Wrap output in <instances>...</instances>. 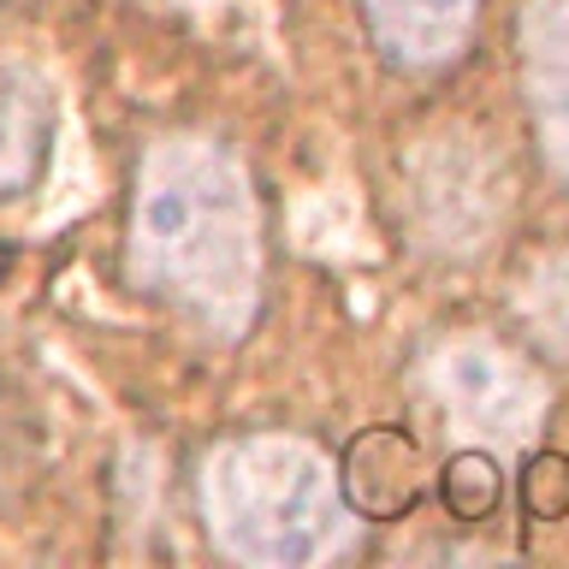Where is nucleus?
<instances>
[{"label":"nucleus","instance_id":"nucleus-1","mask_svg":"<svg viewBox=\"0 0 569 569\" xmlns=\"http://www.w3.org/2000/svg\"><path fill=\"white\" fill-rule=\"evenodd\" d=\"M131 273L220 338L261 302V208L238 154L208 137L154 142L131 208Z\"/></svg>","mask_w":569,"mask_h":569},{"label":"nucleus","instance_id":"nucleus-2","mask_svg":"<svg viewBox=\"0 0 569 569\" xmlns=\"http://www.w3.org/2000/svg\"><path fill=\"white\" fill-rule=\"evenodd\" d=\"M202 510L226 558L249 569H302L332 551L338 522H345V492L315 445L256 433L208 457Z\"/></svg>","mask_w":569,"mask_h":569},{"label":"nucleus","instance_id":"nucleus-3","mask_svg":"<svg viewBox=\"0 0 569 569\" xmlns=\"http://www.w3.org/2000/svg\"><path fill=\"white\" fill-rule=\"evenodd\" d=\"M433 391L457 427L487 433L492 445H522L540 421V386L492 345H451L433 356Z\"/></svg>","mask_w":569,"mask_h":569},{"label":"nucleus","instance_id":"nucleus-4","mask_svg":"<svg viewBox=\"0 0 569 569\" xmlns=\"http://www.w3.org/2000/svg\"><path fill=\"white\" fill-rule=\"evenodd\" d=\"M338 492H345V510H356L362 522H398L427 492V451L409 427H362L338 462Z\"/></svg>","mask_w":569,"mask_h":569},{"label":"nucleus","instance_id":"nucleus-5","mask_svg":"<svg viewBox=\"0 0 569 569\" xmlns=\"http://www.w3.org/2000/svg\"><path fill=\"white\" fill-rule=\"evenodd\" d=\"M516 53H522V89L540 142L551 167L569 178V0H533L516 18Z\"/></svg>","mask_w":569,"mask_h":569},{"label":"nucleus","instance_id":"nucleus-6","mask_svg":"<svg viewBox=\"0 0 569 569\" xmlns=\"http://www.w3.org/2000/svg\"><path fill=\"white\" fill-rule=\"evenodd\" d=\"M475 12L480 0H362L373 48L409 71L451 66L475 30Z\"/></svg>","mask_w":569,"mask_h":569},{"label":"nucleus","instance_id":"nucleus-7","mask_svg":"<svg viewBox=\"0 0 569 569\" xmlns=\"http://www.w3.org/2000/svg\"><path fill=\"white\" fill-rule=\"evenodd\" d=\"M53 96L24 66H0V202H18L48 167Z\"/></svg>","mask_w":569,"mask_h":569},{"label":"nucleus","instance_id":"nucleus-8","mask_svg":"<svg viewBox=\"0 0 569 569\" xmlns=\"http://www.w3.org/2000/svg\"><path fill=\"white\" fill-rule=\"evenodd\" d=\"M498 492H505V475H498V457L487 451V445L457 451L439 475V498H445V510H451L457 522H487Z\"/></svg>","mask_w":569,"mask_h":569},{"label":"nucleus","instance_id":"nucleus-9","mask_svg":"<svg viewBox=\"0 0 569 569\" xmlns=\"http://www.w3.org/2000/svg\"><path fill=\"white\" fill-rule=\"evenodd\" d=\"M528 320L540 327V338L546 345H558V350H569V249L563 256H551L546 267H540V279L528 284Z\"/></svg>","mask_w":569,"mask_h":569},{"label":"nucleus","instance_id":"nucleus-10","mask_svg":"<svg viewBox=\"0 0 569 569\" xmlns=\"http://www.w3.org/2000/svg\"><path fill=\"white\" fill-rule=\"evenodd\" d=\"M522 510L533 522H563L569 516V457L563 451H533L522 462Z\"/></svg>","mask_w":569,"mask_h":569},{"label":"nucleus","instance_id":"nucleus-11","mask_svg":"<svg viewBox=\"0 0 569 569\" xmlns=\"http://www.w3.org/2000/svg\"><path fill=\"white\" fill-rule=\"evenodd\" d=\"M0 273H7V249H0Z\"/></svg>","mask_w":569,"mask_h":569}]
</instances>
